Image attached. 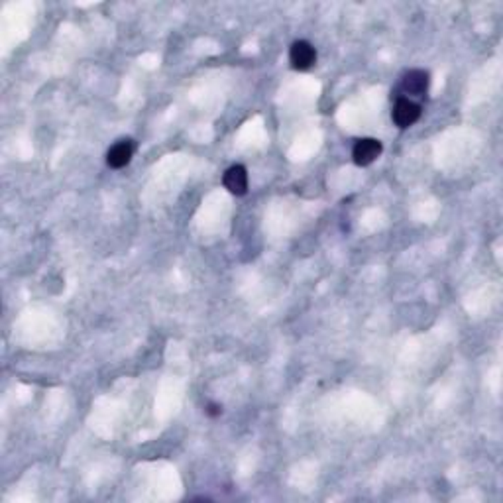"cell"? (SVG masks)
Instances as JSON below:
<instances>
[{"instance_id": "5b68a950", "label": "cell", "mask_w": 503, "mask_h": 503, "mask_svg": "<svg viewBox=\"0 0 503 503\" xmlns=\"http://www.w3.org/2000/svg\"><path fill=\"white\" fill-rule=\"evenodd\" d=\"M132 155H134L132 140H120V142H116L113 148L108 150V153H106V163H108L113 170H122L124 165L130 163Z\"/></svg>"}, {"instance_id": "7a4b0ae2", "label": "cell", "mask_w": 503, "mask_h": 503, "mask_svg": "<svg viewBox=\"0 0 503 503\" xmlns=\"http://www.w3.org/2000/svg\"><path fill=\"white\" fill-rule=\"evenodd\" d=\"M289 61H291V65H293L295 69L307 71V69H311V67L314 65V61H317V49H314L309 42L299 39V42H295L291 49H289Z\"/></svg>"}, {"instance_id": "3957f363", "label": "cell", "mask_w": 503, "mask_h": 503, "mask_svg": "<svg viewBox=\"0 0 503 503\" xmlns=\"http://www.w3.org/2000/svg\"><path fill=\"white\" fill-rule=\"evenodd\" d=\"M393 122L399 128H409L421 118V106L413 103L411 98H399L393 106Z\"/></svg>"}, {"instance_id": "6da1fadb", "label": "cell", "mask_w": 503, "mask_h": 503, "mask_svg": "<svg viewBox=\"0 0 503 503\" xmlns=\"http://www.w3.org/2000/svg\"><path fill=\"white\" fill-rule=\"evenodd\" d=\"M381 142L376 140V138H362L356 142L354 150H352V158H354V163L360 165V167H366L374 163L378 158L381 155Z\"/></svg>"}, {"instance_id": "8992f818", "label": "cell", "mask_w": 503, "mask_h": 503, "mask_svg": "<svg viewBox=\"0 0 503 503\" xmlns=\"http://www.w3.org/2000/svg\"><path fill=\"white\" fill-rule=\"evenodd\" d=\"M401 89H403L405 95H425L428 89V73L427 71H423V69L409 71V73H405V77H403V81H401Z\"/></svg>"}, {"instance_id": "52a82bcc", "label": "cell", "mask_w": 503, "mask_h": 503, "mask_svg": "<svg viewBox=\"0 0 503 503\" xmlns=\"http://www.w3.org/2000/svg\"><path fill=\"white\" fill-rule=\"evenodd\" d=\"M207 413H209L210 417H217V415H220V413H222V407H220V405H217V403H210L209 409H207Z\"/></svg>"}, {"instance_id": "277c9868", "label": "cell", "mask_w": 503, "mask_h": 503, "mask_svg": "<svg viewBox=\"0 0 503 503\" xmlns=\"http://www.w3.org/2000/svg\"><path fill=\"white\" fill-rule=\"evenodd\" d=\"M222 183L232 195H246L248 193V171L244 165H232L228 167L224 177H222Z\"/></svg>"}]
</instances>
